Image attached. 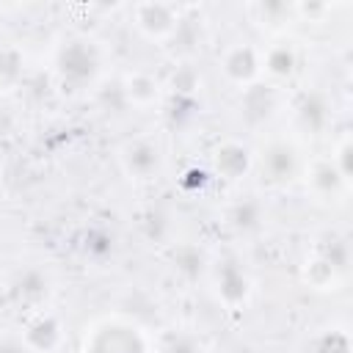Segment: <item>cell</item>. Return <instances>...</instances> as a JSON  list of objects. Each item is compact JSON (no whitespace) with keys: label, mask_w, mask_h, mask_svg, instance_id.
I'll use <instances>...</instances> for the list:
<instances>
[{"label":"cell","mask_w":353,"mask_h":353,"mask_svg":"<svg viewBox=\"0 0 353 353\" xmlns=\"http://www.w3.org/2000/svg\"><path fill=\"white\" fill-rule=\"evenodd\" d=\"M259 221H262V207H259L256 201H251V199L234 204L232 212H229V223H232L234 229H240V232H251V229H256Z\"/></svg>","instance_id":"cell-18"},{"label":"cell","mask_w":353,"mask_h":353,"mask_svg":"<svg viewBox=\"0 0 353 353\" xmlns=\"http://www.w3.org/2000/svg\"><path fill=\"white\" fill-rule=\"evenodd\" d=\"M132 25L149 41H165L179 28V11L171 3H138L132 6Z\"/></svg>","instance_id":"cell-3"},{"label":"cell","mask_w":353,"mask_h":353,"mask_svg":"<svg viewBox=\"0 0 353 353\" xmlns=\"http://www.w3.org/2000/svg\"><path fill=\"white\" fill-rule=\"evenodd\" d=\"M279 105V97L270 85H262V83H254L245 88V116L254 119V121H262V119H270L273 110Z\"/></svg>","instance_id":"cell-17"},{"label":"cell","mask_w":353,"mask_h":353,"mask_svg":"<svg viewBox=\"0 0 353 353\" xmlns=\"http://www.w3.org/2000/svg\"><path fill=\"white\" fill-rule=\"evenodd\" d=\"M306 182L312 185L317 196H336L347 185V179L339 174L334 160H314L312 168L306 171Z\"/></svg>","instance_id":"cell-14"},{"label":"cell","mask_w":353,"mask_h":353,"mask_svg":"<svg viewBox=\"0 0 353 353\" xmlns=\"http://www.w3.org/2000/svg\"><path fill=\"white\" fill-rule=\"evenodd\" d=\"M350 345H347V334L339 331V328H331V331H323L314 342V353H347Z\"/></svg>","instance_id":"cell-21"},{"label":"cell","mask_w":353,"mask_h":353,"mask_svg":"<svg viewBox=\"0 0 353 353\" xmlns=\"http://www.w3.org/2000/svg\"><path fill=\"white\" fill-rule=\"evenodd\" d=\"M0 353H30V347L25 345L22 336L6 334V336H0Z\"/></svg>","instance_id":"cell-23"},{"label":"cell","mask_w":353,"mask_h":353,"mask_svg":"<svg viewBox=\"0 0 353 353\" xmlns=\"http://www.w3.org/2000/svg\"><path fill=\"white\" fill-rule=\"evenodd\" d=\"M221 72L234 85H243V88L254 85L256 77L262 74V50L243 44V41L229 44L221 55Z\"/></svg>","instance_id":"cell-4"},{"label":"cell","mask_w":353,"mask_h":353,"mask_svg":"<svg viewBox=\"0 0 353 353\" xmlns=\"http://www.w3.org/2000/svg\"><path fill=\"white\" fill-rule=\"evenodd\" d=\"M298 66V52L290 41H273L262 50V72H268L270 77H290Z\"/></svg>","instance_id":"cell-12"},{"label":"cell","mask_w":353,"mask_h":353,"mask_svg":"<svg viewBox=\"0 0 353 353\" xmlns=\"http://www.w3.org/2000/svg\"><path fill=\"white\" fill-rule=\"evenodd\" d=\"M11 295L19 303H25V306H39L50 295V281H47V276L41 270L30 268V270H25V273L17 276V281L11 284Z\"/></svg>","instance_id":"cell-13"},{"label":"cell","mask_w":353,"mask_h":353,"mask_svg":"<svg viewBox=\"0 0 353 353\" xmlns=\"http://www.w3.org/2000/svg\"><path fill=\"white\" fill-rule=\"evenodd\" d=\"M17 127V113H14V105L0 94V141L8 138Z\"/></svg>","instance_id":"cell-22"},{"label":"cell","mask_w":353,"mask_h":353,"mask_svg":"<svg viewBox=\"0 0 353 353\" xmlns=\"http://www.w3.org/2000/svg\"><path fill=\"white\" fill-rule=\"evenodd\" d=\"M248 14L254 17L256 25L270 28V30H281L287 22L295 19L292 3H254V6H248Z\"/></svg>","instance_id":"cell-16"},{"label":"cell","mask_w":353,"mask_h":353,"mask_svg":"<svg viewBox=\"0 0 353 353\" xmlns=\"http://www.w3.org/2000/svg\"><path fill=\"white\" fill-rule=\"evenodd\" d=\"M121 171L135 182H149L163 171V149L152 138H132L119 149Z\"/></svg>","instance_id":"cell-2"},{"label":"cell","mask_w":353,"mask_h":353,"mask_svg":"<svg viewBox=\"0 0 353 353\" xmlns=\"http://www.w3.org/2000/svg\"><path fill=\"white\" fill-rule=\"evenodd\" d=\"M52 69L63 91H83L99 80L105 69V50L91 36H69L58 44Z\"/></svg>","instance_id":"cell-1"},{"label":"cell","mask_w":353,"mask_h":353,"mask_svg":"<svg viewBox=\"0 0 353 353\" xmlns=\"http://www.w3.org/2000/svg\"><path fill=\"white\" fill-rule=\"evenodd\" d=\"M295 124L303 130V132H323L325 124L331 121V108H328V99L325 94L320 91H303L295 102Z\"/></svg>","instance_id":"cell-9"},{"label":"cell","mask_w":353,"mask_h":353,"mask_svg":"<svg viewBox=\"0 0 353 353\" xmlns=\"http://www.w3.org/2000/svg\"><path fill=\"white\" fill-rule=\"evenodd\" d=\"M215 292H218V298H221L226 306L237 309L240 303L248 301L251 281H248L245 270H243L237 262H223V265L215 268Z\"/></svg>","instance_id":"cell-7"},{"label":"cell","mask_w":353,"mask_h":353,"mask_svg":"<svg viewBox=\"0 0 353 353\" xmlns=\"http://www.w3.org/2000/svg\"><path fill=\"white\" fill-rule=\"evenodd\" d=\"M19 336L25 339V345L30 347V353H50V350H55L61 345L63 331H61V323H58L55 314L39 312Z\"/></svg>","instance_id":"cell-8"},{"label":"cell","mask_w":353,"mask_h":353,"mask_svg":"<svg viewBox=\"0 0 353 353\" xmlns=\"http://www.w3.org/2000/svg\"><path fill=\"white\" fill-rule=\"evenodd\" d=\"M25 74V55L17 44L0 41V94L11 91Z\"/></svg>","instance_id":"cell-15"},{"label":"cell","mask_w":353,"mask_h":353,"mask_svg":"<svg viewBox=\"0 0 353 353\" xmlns=\"http://www.w3.org/2000/svg\"><path fill=\"white\" fill-rule=\"evenodd\" d=\"M121 91H124V97L135 108H149V105H154L160 99L163 88H160V80L154 74H149V72H130L124 77V83H121Z\"/></svg>","instance_id":"cell-11"},{"label":"cell","mask_w":353,"mask_h":353,"mask_svg":"<svg viewBox=\"0 0 353 353\" xmlns=\"http://www.w3.org/2000/svg\"><path fill=\"white\" fill-rule=\"evenodd\" d=\"M262 176L273 185H281V182H290L298 168H301V160H298V149L284 141V138H273L270 143H265V149L259 152V160H256Z\"/></svg>","instance_id":"cell-6"},{"label":"cell","mask_w":353,"mask_h":353,"mask_svg":"<svg viewBox=\"0 0 353 353\" xmlns=\"http://www.w3.org/2000/svg\"><path fill=\"white\" fill-rule=\"evenodd\" d=\"M85 353H146V342L138 328L127 323H105L94 328Z\"/></svg>","instance_id":"cell-5"},{"label":"cell","mask_w":353,"mask_h":353,"mask_svg":"<svg viewBox=\"0 0 353 353\" xmlns=\"http://www.w3.org/2000/svg\"><path fill=\"white\" fill-rule=\"evenodd\" d=\"M171 262H174L176 273H182L185 279H196V276H201V270H204V256H201V251H196L193 245H179V248L174 251Z\"/></svg>","instance_id":"cell-19"},{"label":"cell","mask_w":353,"mask_h":353,"mask_svg":"<svg viewBox=\"0 0 353 353\" xmlns=\"http://www.w3.org/2000/svg\"><path fill=\"white\" fill-rule=\"evenodd\" d=\"M160 353H204V345L193 336V334H185V331H171L163 345H160Z\"/></svg>","instance_id":"cell-20"},{"label":"cell","mask_w":353,"mask_h":353,"mask_svg":"<svg viewBox=\"0 0 353 353\" xmlns=\"http://www.w3.org/2000/svg\"><path fill=\"white\" fill-rule=\"evenodd\" d=\"M251 149L240 141H223L215 154H212V163H215V171L223 176V179H240L248 168H251Z\"/></svg>","instance_id":"cell-10"}]
</instances>
